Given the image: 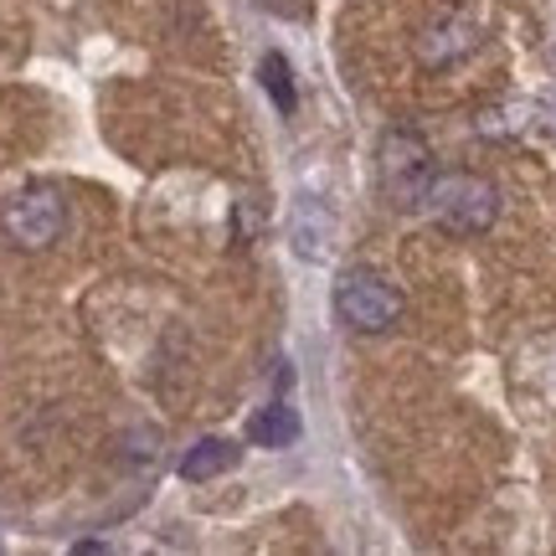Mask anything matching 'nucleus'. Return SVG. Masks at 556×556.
Listing matches in <instances>:
<instances>
[{
    "instance_id": "nucleus-7",
    "label": "nucleus",
    "mask_w": 556,
    "mask_h": 556,
    "mask_svg": "<svg viewBox=\"0 0 556 556\" xmlns=\"http://www.w3.org/2000/svg\"><path fill=\"white\" fill-rule=\"evenodd\" d=\"M238 443L232 438H201L191 454L180 458V479H191V484H206V479H217V475H227L232 464H238Z\"/></svg>"
},
{
    "instance_id": "nucleus-3",
    "label": "nucleus",
    "mask_w": 556,
    "mask_h": 556,
    "mask_svg": "<svg viewBox=\"0 0 556 556\" xmlns=\"http://www.w3.org/2000/svg\"><path fill=\"white\" fill-rule=\"evenodd\" d=\"M336 315L356 330V336H381L402 319V294L371 268H351L336 283Z\"/></svg>"
},
{
    "instance_id": "nucleus-6",
    "label": "nucleus",
    "mask_w": 556,
    "mask_h": 556,
    "mask_svg": "<svg viewBox=\"0 0 556 556\" xmlns=\"http://www.w3.org/2000/svg\"><path fill=\"white\" fill-rule=\"evenodd\" d=\"M479 47V26L469 16H443L433 21L422 37H417V58L428 62V67H443V62L464 58V52H475Z\"/></svg>"
},
{
    "instance_id": "nucleus-8",
    "label": "nucleus",
    "mask_w": 556,
    "mask_h": 556,
    "mask_svg": "<svg viewBox=\"0 0 556 556\" xmlns=\"http://www.w3.org/2000/svg\"><path fill=\"white\" fill-rule=\"evenodd\" d=\"M248 438L263 443V448H289V443H299V413L289 407V402H268V407L253 417Z\"/></svg>"
},
{
    "instance_id": "nucleus-4",
    "label": "nucleus",
    "mask_w": 556,
    "mask_h": 556,
    "mask_svg": "<svg viewBox=\"0 0 556 556\" xmlns=\"http://www.w3.org/2000/svg\"><path fill=\"white\" fill-rule=\"evenodd\" d=\"M62 222H67V206H62L58 191H21L0 206V227H5V238L26 248V253H37V248H52L62 238Z\"/></svg>"
},
{
    "instance_id": "nucleus-9",
    "label": "nucleus",
    "mask_w": 556,
    "mask_h": 556,
    "mask_svg": "<svg viewBox=\"0 0 556 556\" xmlns=\"http://www.w3.org/2000/svg\"><path fill=\"white\" fill-rule=\"evenodd\" d=\"M263 88H268V99L278 103V114H294L299 109V93H294V73H289V62L268 52L263 58Z\"/></svg>"
},
{
    "instance_id": "nucleus-5",
    "label": "nucleus",
    "mask_w": 556,
    "mask_h": 556,
    "mask_svg": "<svg viewBox=\"0 0 556 556\" xmlns=\"http://www.w3.org/2000/svg\"><path fill=\"white\" fill-rule=\"evenodd\" d=\"M289 242L304 263L330 258V242H336V217L319 206L315 197H299L294 201V217H289Z\"/></svg>"
},
{
    "instance_id": "nucleus-2",
    "label": "nucleus",
    "mask_w": 556,
    "mask_h": 556,
    "mask_svg": "<svg viewBox=\"0 0 556 556\" xmlns=\"http://www.w3.org/2000/svg\"><path fill=\"white\" fill-rule=\"evenodd\" d=\"M433 150L417 129H387L377 150V180H381V197L392 206H422L428 186H433Z\"/></svg>"
},
{
    "instance_id": "nucleus-1",
    "label": "nucleus",
    "mask_w": 556,
    "mask_h": 556,
    "mask_svg": "<svg viewBox=\"0 0 556 556\" xmlns=\"http://www.w3.org/2000/svg\"><path fill=\"white\" fill-rule=\"evenodd\" d=\"M422 212L433 217V227L454 232V238H479V232H490L500 217V191L484 176L443 170V176H433V186H428Z\"/></svg>"
}]
</instances>
